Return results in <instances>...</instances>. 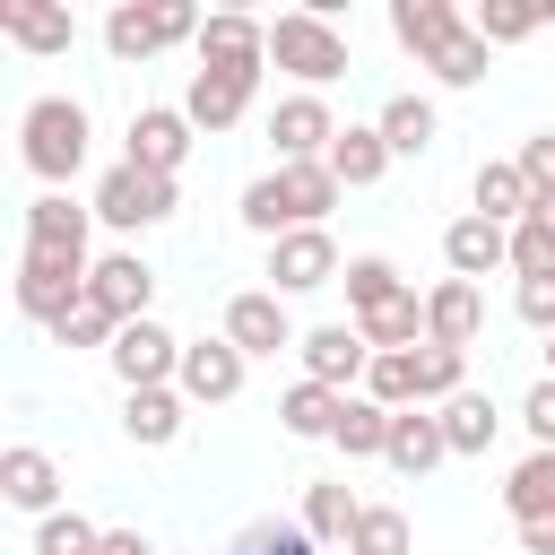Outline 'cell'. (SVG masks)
I'll return each mask as SVG.
<instances>
[{
  "label": "cell",
  "mask_w": 555,
  "mask_h": 555,
  "mask_svg": "<svg viewBox=\"0 0 555 555\" xmlns=\"http://www.w3.org/2000/svg\"><path fill=\"white\" fill-rule=\"evenodd\" d=\"M87 147H95V121H87L78 95H35V104L17 113V156H26V173H35L43 191H61V182L87 165Z\"/></svg>",
  "instance_id": "1"
},
{
  "label": "cell",
  "mask_w": 555,
  "mask_h": 555,
  "mask_svg": "<svg viewBox=\"0 0 555 555\" xmlns=\"http://www.w3.org/2000/svg\"><path fill=\"white\" fill-rule=\"evenodd\" d=\"M338 208V173L330 165H278V173H260L251 191H243V225L251 234H304V225H321Z\"/></svg>",
  "instance_id": "2"
},
{
  "label": "cell",
  "mask_w": 555,
  "mask_h": 555,
  "mask_svg": "<svg viewBox=\"0 0 555 555\" xmlns=\"http://www.w3.org/2000/svg\"><path fill=\"white\" fill-rule=\"evenodd\" d=\"M269 61L295 78V95H321L330 78H347V35L321 9H286V17H269Z\"/></svg>",
  "instance_id": "3"
},
{
  "label": "cell",
  "mask_w": 555,
  "mask_h": 555,
  "mask_svg": "<svg viewBox=\"0 0 555 555\" xmlns=\"http://www.w3.org/2000/svg\"><path fill=\"white\" fill-rule=\"evenodd\" d=\"M199 9L191 0H113L104 9V52L113 61H156V52H173V43H199Z\"/></svg>",
  "instance_id": "4"
},
{
  "label": "cell",
  "mask_w": 555,
  "mask_h": 555,
  "mask_svg": "<svg viewBox=\"0 0 555 555\" xmlns=\"http://www.w3.org/2000/svg\"><path fill=\"white\" fill-rule=\"evenodd\" d=\"M95 225H113V234H147V225H165L173 208H182V182L173 173H139V165H113L104 182H95Z\"/></svg>",
  "instance_id": "5"
},
{
  "label": "cell",
  "mask_w": 555,
  "mask_h": 555,
  "mask_svg": "<svg viewBox=\"0 0 555 555\" xmlns=\"http://www.w3.org/2000/svg\"><path fill=\"white\" fill-rule=\"evenodd\" d=\"M338 278H347V260H338L330 225H304V234H278L269 243V295H321Z\"/></svg>",
  "instance_id": "6"
},
{
  "label": "cell",
  "mask_w": 555,
  "mask_h": 555,
  "mask_svg": "<svg viewBox=\"0 0 555 555\" xmlns=\"http://www.w3.org/2000/svg\"><path fill=\"white\" fill-rule=\"evenodd\" d=\"M87 269L95 260H61V251H17V312L26 321H61L69 304H87Z\"/></svg>",
  "instance_id": "7"
},
{
  "label": "cell",
  "mask_w": 555,
  "mask_h": 555,
  "mask_svg": "<svg viewBox=\"0 0 555 555\" xmlns=\"http://www.w3.org/2000/svg\"><path fill=\"white\" fill-rule=\"evenodd\" d=\"M104 364H113L121 390H173V373H182V338H173L165 321H130V330L104 347Z\"/></svg>",
  "instance_id": "8"
},
{
  "label": "cell",
  "mask_w": 555,
  "mask_h": 555,
  "mask_svg": "<svg viewBox=\"0 0 555 555\" xmlns=\"http://www.w3.org/2000/svg\"><path fill=\"white\" fill-rule=\"evenodd\" d=\"M243 373H251V356L217 330V338H182V373H173V390H182L191 408H225V399H243Z\"/></svg>",
  "instance_id": "9"
},
{
  "label": "cell",
  "mask_w": 555,
  "mask_h": 555,
  "mask_svg": "<svg viewBox=\"0 0 555 555\" xmlns=\"http://www.w3.org/2000/svg\"><path fill=\"white\" fill-rule=\"evenodd\" d=\"M338 130H347V121H338L321 95H278V104H269V147H278V165H321Z\"/></svg>",
  "instance_id": "10"
},
{
  "label": "cell",
  "mask_w": 555,
  "mask_h": 555,
  "mask_svg": "<svg viewBox=\"0 0 555 555\" xmlns=\"http://www.w3.org/2000/svg\"><path fill=\"white\" fill-rule=\"evenodd\" d=\"M304 382H321V390H364V373H373V347H364V330L356 321H321V330H304Z\"/></svg>",
  "instance_id": "11"
},
{
  "label": "cell",
  "mask_w": 555,
  "mask_h": 555,
  "mask_svg": "<svg viewBox=\"0 0 555 555\" xmlns=\"http://www.w3.org/2000/svg\"><path fill=\"white\" fill-rule=\"evenodd\" d=\"M199 69H225V78H260L269 69V26L260 17H243V9H217L208 26H199Z\"/></svg>",
  "instance_id": "12"
},
{
  "label": "cell",
  "mask_w": 555,
  "mask_h": 555,
  "mask_svg": "<svg viewBox=\"0 0 555 555\" xmlns=\"http://www.w3.org/2000/svg\"><path fill=\"white\" fill-rule=\"evenodd\" d=\"M87 304H104L121 330H130V321H156V269H147L139 251H104V260L87 269Z\"/></svg>",
  "instance_id": "13"
},
{
  "label": "cell",
  "mask_w": 555,
  "mask_h": 555,
  "mask_svg": "<svg viewBox=\"0 0 555 555\" xmlns=\"http://www.w3.org/2000/svg\"><path fill=\"white\" fill-rule=\"evenodd\" d=\"M182 156H191V113H182V104H139L121 165H139V173H182Z\"/></svg>",
  "instance_id": "14"
},
{
  "label": "cell",
  "mask_w": 555,
  "mask_h": 555,
  "mask_svg": "<svg viewBox=\"0 0 555 555\" xmlns=\"http://www.w3.org/2000/svg\"><path fill=\"white\" fill-rule=\"evenodd\" d=\"M225 338H234L243 356H278V347H304V330L286 321V295H269V286H243V295H225Z\"/></svg>",
  "instance_id": "15"
},
{
  "label": "cell",
  "mask_w": 555,
  "mask_h": 555,
  "mask_svg": "<svg viewBox=\"0 0 555 555\" xmlns=\"http://www.w3.org/2000/svg\"><path fill=\"white\" fill-rule=\"evenodd\" d=\"M0 494H9V512L52 520V512H61V460H52L43 442H9V451H0Z\"/></svg>",
  "instance_id": "16"
},
{
  "label": "cell",
  "mask_w": 555,
  "mask_h": 555,
  "mask_svg": "<svg viewBox=\"0 0 555 555\" xmlns=\"http://www.w3.org/2000/svg\"><path fill=\"white\" fill-rule=\"evenodd\" d=\"M390 35H399V52H416V69H434L468 35V9H451V0H390Z\"/></svg>",
  "instance_id": "17"
},
{
  "label": "cell",
  "mask_w": 555,
  "mask_h": 555,
  "mask_svg": "<svg viewBox=\"0 0 555 555\" xmlns=\"http://www.w3.org/2000/svg\"><path fill=\"white\" fill-rule=\"evenodd\" d=\"M442 260H451V278H494V269H512V225H494V217H451L442 225Z\"/></svg>",
  "instance_id": "18"
},
{
  "label": "cell",
  "mask_w": 555,
  "mask_h": 555,
  "mask_svg": "<svg viewBox=\"0 0 555 555\" xmlns=\"http://www.w3.org/2000/svg\"><path fill=\"white\" fill-rule=\"evenodd\" d=\"M87 234H95V208H78L69 191H43V199H26V251L87 260Z\"/></svg>",
  "instance_id": "19"
},
{
  "label": "cell",
  "mask_w": 555,
  "mask_h": 555,
  "mask_svg": "<svg viewBox=\"0 0 555 555\" xmlns=\"http://www.w3.org/2000/svg\"><path fill=\"white\" fill-rule=\"evenodd\" d=\"M477 330H486V286H468V278H442L434 295H425V338L434 347H477Z\"/></svg>",
  "instance_id": "20"
},
{
  "label": "cell",
  "mask_w": 555,
  "mask_h": 555,
  "mask_svg": "<svg viewBox=\"0 0 555 555\" xmlns=\"http://www.w3.org/2000/svg\"><path fill=\"white\" fill-rule=\"evenodd\" d=\"M399 477H434L442 460H451V434H442V416L434 408H399L390 416V451H382Z\"/></svg>",
  "instance_id": "21"
},
{
  "label": "cell",
  "mask_w": 555,
  "mask_h": 555,
  "mask_svg": "<svg viewBox=\"0 0 555 555\" xmlns=\"http://www.w3.org/2000/svg\"><path fill=\"white\" fill-rule=\"evenodd\" d=\"M295 520H304V538H312V546H338V555H347V538H356L364 503H356V486H347V477H312Z\"/></svg>",
  "instance_id": "22"
},
{
  "label": "cell",
  "mask_w": 555,
  "mask_h": 555,
  "mask_svg": "<svg viewBox=\"0 0 555 555\" xmlns=\"http://www.w3.org/2000/svg\"><path fill=\"white\" fill-rule=\"evenodd\" d=\"M251 87H260V78H225V69H191V87H182V113H191V130H234V121L251 113Z\"/></svg>",
  "instance_id": "23"
},
{
  "label": "cell",
  "mask_w": 555,
  "mask_h": 555,
  "mask_svg": "<svg viewBox=\"0 0 555 555\" xmlns=\"http://www.w3.org/2000/svg\"><path fill=\"white\" fill-rule=\"evenodd\" d=\"M321 165L338 173V191H373V182H382L399 156H390V139H382L373 121H347V130L330 139V156H321Z\"/></svg>",
  "instance_id": "24"
},
{
  "label": "cell",
  "mask_w": 555,
  "mask_h": 555,
  "mask_svg": "<svg viewBox=\"0 0 555 555\" xmlns=\"http://www.w3.org/2000/svg\"><path fill=\"white\" fill-rule=\"evenodd\" d=\"M468 208H477V217H494V225H520V217L538 208V191H529L520 156H486V165H477V182H468Z\"/></svg>",
  "instance_id": "25"
},
{
  "label": "cell",
  "mask_w": 555,
  "mask_h": 555,
  "mask_svg": "<svg viewBox=\"0 0 555 555\" xmlns=\"http://www.w3.org/2000/svg\"><path fill=\"white\" fill-rule=\"evenodd\" d=\"M182 416H191V399H182V390H121V434H130L139 451L182 442Z\"/></svg>",
  "instance_id": "26"
},
{
  "label": "cell",
  "mask_w": 555,
  "mask_h": 555,
  "mask_svg": "<svg viewBox=\"0 0 555 555\" xmlns=\"http://www.w3.org/2000/svg\"><path fill=\"white\" fill-rule=\"evenodd\" d=\"M373 130L390 139V156H425V147L442 139V113H434V95H416V87H408V95H390V104L373 113Z\"/></svg>",
  "instance_id": "27"
},
{
  "label": "cell",
  "mask_w": 555,
  "mask_h": 555,
  "mask_svg": "<svg viewBox=\"0 0 555 555\" xmlns=\"http://www.w3.org/2000/svg\"><path fill=\"white\" fill-rule=\"evenodd\" d=\"M347 399H356V390H321V382H295V390L278 399V425H286L295 442H330V434H338V416H347Z\"/></svg>",
  "instance_id": "28"
},
{
  "label": "cell",
  "mask_w": 555,
  "mask_h": 555,
  "mask_svg": "<svg viewBox=\"0 0 555 555\" xmlns=\"http://www.w3.org/2000/svg\"><path fill=\"white\" fill-rule=\"evenodd\" d=\"M434 416H442V434H451V460H486L494 434H503V408H494L486 390H460V399L434 408Z\"/></svg>",
  "instance_id": "29"
},
{
  "label": "cell",
  "mask_w": 555,
  "mask_h": 555,
  "mask_svg": "<svg viewBox=\"0 0 555 555\" xmlns=\"http://www.w3.org/2000/svg\"><path fill=\"white\" fill-rule=\"evenodd\" d=\"M399 295H416V286L399 278V260H382V251H356V260H347V312H356V321L390 312Z\"/></svg>",
  "instance_id": "30"
},
{
  "label": "cell",
  "mask_w": 555,
  "mask_h": 555,
  "mask_svg": "<svg viewBox=\"0 0 555 555\" xmlns=\"http://www.w3.org/2000/svg\"><path fill=\"white\" fill-rule=\"evenodd\" d=\"M503 512H512V529L555 520V451H529V460L503 477Z\"/></svg>",
  "instance_id": "31"
},
{
  "label": "cell",
  "mask_w": 555,
  "mask_h": 555,
  "mask_svg": "<svg viewBox=\"0 0 555 555\" xmlns=\"http://www.w3.org/2000/svg\"><path fill=\"white\" fill-rule=\"evenodd\" d=\"M0 35L17 43V52H69V9H35V0H9L0 9Z\"/></svg>",
  "instance_id": "32"
},
{
  "label": "cell",
  "mask_w": 555,
  "mask_h": 555,
  "mask_svg": "<svg viewBox=\"0 0 555 555\" xmlns=\"http://www.w3.org/2000/svg\"><path fill=\"white\" fill-rule=\"evenodd\" d=\"M460 390H468V356L425 338V347H416V408H451Z\"/></svg>",
  "instance_id": "33"
},
{
  "label": "cell",
  "mask_w": 555,
  "mask_h": 555,
  "mask_svg": "<svg viewBox=\"0 0 555 555\" xmlns=\"http://www.w3.org/2000/svg\"><path fill=\"white\" fill-rule=\"evenodd\" d=\"M330 442H338V451H347V460H382V451H390V408H382V399H364V390H356V399H347V416H338V434H330Z\"/></svg>",
  "instance_id": "34"
},
{
  "label": "cell",
  "mask_w": 555,
  "mask_h": 555,
  "mask_svg": "<svg viewBox=\"0 0 555 555\" xmlns=\"http://www.w3.org/2000/svg\"><path fill=\"white\" fill-rule=\"evenodd\" d=\"M546 26V9H529V0H486V9H468V35L494 52V43H529Z\"/></svg>",
  "instance_id": "35"
},
{
  "label": "cell",
  "mask_w": 555,
  "mask_h": 555,
  "mask_svg": "<svg viewBox=\"0 0 555 555\" xmlns=\"http://www.w3.org/2000/svg\"><path fill=\"white\" fill-rule=\"evenodd\" d=\"M546 269H555V199H538L512 225V278H546Z\"/></svg>",
  "instance_id": "36"
},
{
  "label": "cell",
  "mask_w": 555,
  "mask_h": 555,
  "mask_svg": "<svg viewBox=\"0 0 555 555\" xmlns=\"http://www.w3.org/2000/svg\"><path fill=\"white\" fill-rule=\"evenodd\" d=\"M347 555H416V546H408V512H399V503H364Z\"/></svg>",
  "instance_id": "37"
},
{
  "label": "cell",
  "mask_w": 555,
  "mask_h": 555,
  "mask_svg": "<svg viewBox=\"0 0 555 555\" xmlns=\"http://www.w3.org/2000/svg\"><path fill=\"white\" fill-rule=\"evenodd\" d=\"M364 399H382L390 416H399V408H416V347H399V356H373V373H364Z\"/></svg>",
  "instance_id": "38"
},
{
  "label": "cell",
  "mask_w": 555,
  "mask_h": 555,
  "mask_svg": "<svg viewBox=\"0 0 555 555\" xmlns=\"http://www.w3.org/2000/svg\"><path fill=\"white\" fill-rule=\"evenodd\" d=\"M104 546V529L87 520V512H52V520H35V555H95Z\"/></svg>",
  "instance_id": "39"
},
{
  "label": "cell",
  "mask_w": 555,
  "mask_h": 555,
  "mask_svg": "<svg viewBox=\"0 0 555 555\" xmlns=\"http://www.w3.org/2000/svg\"><path fill=\"white\" fill-rule=\"evenodd\" d=\"M121 338V321L104 312V304H69L61 321H52V347H113Z\"/></svg>",
  "instance_id": "40"
},
{
  "label": "cell",
  "mask_w": 555,
  "mask_h": 555,
  "mask_svg": "<svg viewBox=\"0 0 555 555\" xmlns=\"http://www.w3.org/2000/svg\"><path fill=\"white\" fill-rule=\"evenodd\" d=\"M225 555H321V546L304 538V520H251Z\"/></svg>",
  "instance_id": "41"
},
{
  "label": "cell",
  "mask_w": 555,
  "mask_h": 555,
  "mask_svg": "<svg viewBox=\"0 0 555 555\" xmlns=\"http://www.w3.org/2000/svg\"><path fill=\"white\" fill-rule=\"evenodd\" d=\"M486 61H494V52H486L477 35H460V43L434 61V78H442V87H486Z\"/></svg>",
  "instance_id": "42"
},
{
  "label": "cell",
  "mask_w": 555,
  "mask_h": 555,
  "mask_svg": "<svg viewBox=\"0 0 555 555\" xmlns=\"http://www.w3.org/2000/svg\"><path fill=\"white\" fill-rule=\"evenodd\" d=\"M512 312H520L538 338H555V269H546V278H520V286H512Z\"/></svg>",
  "instance_id": "43"
},
{
  "label": "cell",
  "mask_w": 555,
  "mask_h": 555,
  "mask_svg": "<svg viewBox=\"0 0 555 555\" xmlns=\"http://www.w3.org/2000/svg\"><path fill=\"white\" fill-rule=\"evenodd\" d=\"M520 173H529L538 199H555V130H529L520 139Z\"/></svg>",
  "instance_id": "44"
},
{
  "label": "cell",
  "mask_w": 555,
  "mask_h": 555,
  "mask_svg": "<svg viewBox=\"0 0 555 555\" xmlns=\"http://www.w3.org/2000/svg\"><path fill=\"white\" fill-rule=\"evenodd\" d=\"M520 425H529V451H555V382H538L520 399Z\"/></svg>",
  "instance_id": "45"
},
{
  "label": "cell",
  "mask_w": 555,
  "mask_h": 555,
  "mask_svg": "<svg viewBox=\"0 0 555 555\" xmlns=\"http://www.w3.org/2000/svg\"><path fill=\"white\" fill-rule=\"evenodd\" d=\"M95 555H156V546H147L139 529H104V546H95Z\"/></svg>",
  "instance_id": "46"
},
{
  "label": "cell",
  "mask_w": 555,
  "mask_h": 555,
  "mask_svg": "<svg viewBox=\"0 0 555 555\" xmlns=\"http://www.w3.org/2000/svg\"><path fill=\"white\" fill-rule=\"evenodd\" d=\"M520 555H555V520H529L520 529Z\"/></svg>",
  "instance_id": "47"
},
{
  "label": "cell",
  "mask_w": 555,
  "mask_h": 555,
  "mask_svg": "<svg viewBox=\"0 0 555 555\" xmlns=\"http://www.w3.org/2000/svg\"><path fill=\"white\" fill-rule=\"evenodd\" d=\"M546 382H555V338H546Z\"/></svg>",
  "instance_id": "48"
}]
</instances>
